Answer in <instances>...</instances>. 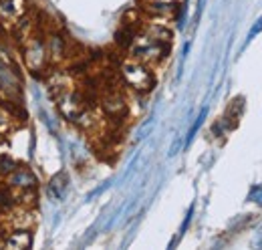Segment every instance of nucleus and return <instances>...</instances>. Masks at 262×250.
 <instances>
[{
    "instance_id": "14",
    "label": "nucleus",
    "mask_w": 262,
    "mask_h": 250,
    "mask_svg": "<svg viewBox=\"0 0 262 250\" xmlns=\"http://www.w3.org/2000/svg\"><path fill=\"white\" fill-rule=\"evenodd\" d=\"M260 32H262V16L256 20V25H254V27L250 29V32H248V43H250V40H252L256 34H260Z\"/></svg>"
},
{
    "instance_id": "11",
    "label": "nucleus",
    "mask_w": 262,
    "mask_h": 250,
    "mask_svg": "<svg viewBox=\"0 0 262 250\" xmlns=\"http://www.w3.org/2000/svg\"><path fill=\"white\" fill-rule=\"evenodd\" d=\"M16 127H18V117L12 113V109L8 105L0 103V139L10 135Z\"/></svg>"
},
{
    "instance_id": "2",
    "label": "nucleus",
    "mask_w": 262,
    "mask_h": 250,
    "mask_svg": "<svg viewBox=\"0 0 262 250\" xmlns=\"http://www.w3.org/2000/svg\"><path fill=\"white\" fill-rule=\"evenodd\" d=\"M119 77L133 93H149L156 87V75L147 62H141L127 55L119 65Z\"/></svg>"
},
{
    "instance_id": "8",
    "label": "nucleus",
    "mask_w": 262,
    "mask_h": 250,
    "mask_svg": "<svg viewBox=\"0 0 262 250\" xmlns=\"http://www.w3.org/2000/svg\"><path fill=\"white\" fill-rule=\"evenodd\" d=\"M45 43H47V51L51 57V65L65 61L67 53H69V45H67V38L61 32L47 31L45 32Z\"/></svg>"
},
{
    "instance_id": "13",
    "label": "nucleus",
    "mask_w": 262,
    "mask_h": 250,
    "mask_svg": "<svg viewBox=\"0 0 262 250\" xmlns=\"http://www.w3.org/2000/svg\"><path fill=\"white\" fill-rule=\"evenodd\" d=\"M248 200H250V202H256V204H262V184L260 186H254L250 190Z\"/></svg>"
},
{
    "instance_id": "1",
    "label": "nucleus",
    "mask_w": 262,
    "mask_h": 250,
    "mask_svg": "<svg viewBox=\"0 0 262 250\" xmlns=\"http://www.w3.org/2000/svg\"><path fill=\"white\" fill-rule=\"evenodd\" d=\"M169 49H171V43L156 36L143 25H139L133 38H131L129 47H127V53H129V57L137 59V61L147 62L149 67H156V65H160L167 59Z\"/></svg>"
},
{
    "instance_id": "10",
    "label": "nucleus",
    "mask_w": 262,
    "mask_h": 250,
    "mask_svg": "<svg viewBox=\"0 0 262 250\" xmlns=\"http://www.w3.org/2000/svg\"><path fill=\"white\" fill-rule=\"evenodd\" d=\"M0 246L12 250L31 248L33 246V232L31 230H2Z\"/></svg>"
},
{
    "instance_id": "12",
    "label": "nucleus",
    "mask_w": 262,
    "mask_h": 250,
    "mask_svg": "<svg viewBox=\"0 0 262 250\" xmlns=\"http://www.w3.org/2000/svg\"><path fill=\"white\" fill-rule=\"evenodd\" d=\"M204 117H206V109H202V113L198 115V119H196V123L192 125V129H190V133H188V141H192L194 139V135L198 133V129L202 127V123H204Z\"/></svg>"
},
{
    "instance_id": "3",
    "label": "nucleus",
    "mask_w": 262,
    "mask_h": 250,
    "mask_svg": "<svg viewBox=\"0 0 262 250\" xmlns=\"http://www.w3.org/2000/svg\"><path fill=\"white\" fill-rule=\"evenodd\" d=\"M23 59H25V67L33 75H42L51 69V57L47 51L45 34H40V32L27 34V38L23 43Z\"/></svg>"
},
{
    "instance_id": "6",
    "label": "nucleus",
    "mask_w": 262,
    "mask_h": 250,
    "mask_svg": "<svg viewBox=\"0 0 262 250\" xmlns=\"http://www.w3.org/2000/svg\"><path fill=\"white\" fill-rule=\"evenodd\" d=\"M57 103H59L61 113L65 115L67 119H71V121H77V119H79V115L87 109L85 97L79 93L75 87H73V89H69V91H65V93L57 95Z\"/></svg>"
},
{
    "instance_id": "7",
    "label": "nucleus",
    "mask_w": 262,
    "mask_h": 250,
    "mask_svg": "<svg viewBox=\"0 0 262 250\" xmlns=\"http://www.w3.org/2000/svg\"><path fill=\"white\" fill-rule=\"evenodd\" d=\"M103 115L109 119H121L127 113V101L119 91H107L101 99Z\"/></svg>"
},
{
    "instance_id": "4",
    "label": "nucleus",
    "mask_w": 262,
    "mask_h": 250,
    "mask_svg": "<svg viewBox=\"0 0 262 250\" xmlns=\"http://www.w3.org/2000/svg\"><path fill=\"white\" fill-rule=\"evenodd\" d=\"M36 224V214L27 204H14L2 214V230H33Z\"/></svg>"
},
{
    "instance_id": "5",
    "label": "nucleus",
    "mask_w": 262,
    "mask_h": 250,
    "mask_svg": "<svg viewBox=\"0 0 262 250\" xmlns=\"http://www.w3.org/2000/svg\"><path fill=\"white\" fill-rule=\"evenodd\" d=\"M29 12V0H0V25L4 29H20Z\"/></svg>"
},
{
    "instance_id": "9",
    "label": "nucleus",
    "mask_w": 262,
    "mask_h": 250,
    "mask_svg": "<svg viewBox=\"0 0 262 250\" xmlns=\"http://www.w3.org/2000/svg\"><path fill=\"white\" fill-rule=\"evenodd\" d=\"M4 182H6V187H10V190H14L18 194H29L34 187V176L31 174V170L18 165L14 172H10L4 178Z\"/></svg>"
}]
</instances>
